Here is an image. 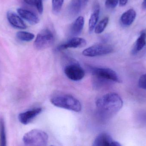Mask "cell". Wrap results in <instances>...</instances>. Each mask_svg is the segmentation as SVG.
Masks as SVG:
<instances>
[{
  "label": "cell",
  "mask_w": 146,
  "mask_h": 146,
  "mask_svg": "<svg viewBox=\"0 0 146 146\" xmlns=\"http://www.w3.org/2000/svg\"><path fill=\"white\" fill-rule=\"evenodd\" d=\"M119 0H106L105 5L106 7L109 9H114L116 7Z\"/></svg>",
  "instance_id": "603a6c76"
},
{
  "label": "cell",
  "mask_w": 146,
  "mask_h": 146,
  "mask_svg": "<svg viewBox=\"0 0 146 146\" xmlns=\"http://www.w3.org/2000/svg\"><path fill=\"white\" fill-rule=\"evenodd\" d=\"M109 19L106 17L101 20L94 28V32L97 34H100L104 31L109 23Z\"/></svg>",
  "instance_id": "ffe728a7"
},
{
  "label": "cell",
  "mask_w": 146,
  "mask_h": 146,
  "mask_svg": "<svg viewBox=\"0 0 146 146\" xmlns=\"http://www.w3.org/2000/svg\"><path fill=\"white\" fill-rule=\"evenodd\" d=\"M53 146V145H51V146Z\"/></svg>",
  "instance_id": "f1b7e54d"
},
{
  "label": "cell",
  "mask_w": 146,
  "mask_h": 146,
  "mask_svg": "<svg viewBox=\"0 0 146 146\" xmlns=\"http://www.w3.org/2000/svg\"><path fill=\"white\" fill-rule=\"evenodd\" d=\"M85 24V19L82 16H79L75 20L72 26L71 31L73 35L78 36L81 34Z\"/></svg>",
  "instance_id": "9a60e30c"
},
{
  "label": "cell",
  "mask_w": 146,
  "mask_h": 146,
  "mask_svg": "<svg viewBox=\"0 0 146 146\" xmlns=\"http://www.w3.org/2000/svg\"><path fill=\"white\" fill-rule=\"evenodd\" d=\"M86 43V41L84 38L75 37L68 40L66 43L60 45L58 49L60 50L71 48H82L85 46Z\"/></svg>",
  "instance_id": "30bf717a"
},
{
  "label": "cell",
  "mask_w": 146,
  "mask_h": 146,
  "mask_svg": "<svg viewBox=\"0 0 146 146\" xmlns=\"http://www.w3.org/2000/svg\"><path fill=\"white\" fill-rule=\"evenodd\" d=\"M96 105L102 114L106 116H111L121 109L123 101L117 94L109 93L98 99Z\"/></svg>",
  "instance_id": "6da1fadb"
},
{
  "label": "cell",
  "mask_w": 146,
  "mask_h": 146,
  "mask_svg": "<svg viewBox=\"0 0 146 146\" xmlns=\"http://www.w3.org/2000/svg\"><path fill=\"white\" fill-rule=\"evenodd\" d=\"M64 0H52V10L55 13H58L61 10Z\"/></svg>",
  "instance_id": "7402d4cb"
},
{
  "label": "cell",
  "mask_w": 146,
  "mask_h": 146,
  "mask_svg": "<svg viewBox=\"0 0 146 146\" xmlns=\"http://www.w3.org/2000/svg\"><path fill=\"white\" fill-rule=\"evenodd\" d=\"M113 50V47L110 44H102L87 48L82 51V54L88 57H95L110 54Z\"/></svg>",
  "instance_id": "8992f818"
},
{
  "label": "cell",
  "mask_w": 146,
  "mask_h": 146,
  "mask_svg": "<svg viewBox=\"0 0 146 146\" xmlns=\"http://www.w3.org/2000/svg\"><path fill=\"white\" fill-rule=\"evenodd\" d=\"M138 84L140 88L146 90V74L141 76L139 79Z\"/></svg>",
  "instance_id": "cb8c5ba5"
},
{
  "label": "cell",
  "mask_w": 146,
  "mask_h": 146,
  "mask_svg": "<svg viewBox=\"0 0 146 146\" xmlns=\"http://www.w3.org/2000/svg\"><path fill=\"white\" fill-rule=\"evenodd\" d=\"M82 6L80 0H71L68 7V12L70 16H76L80 11Z\"/></svg>",
  "instance_id": "2e32d148"
},
{
  "label": "cell",
  "mask_w": 146,
  "mask_h": 146,
  "mask_svg": "<svg viewBox=\"0 0 146 146\" xmlns=\"http://www.w3.org/2000/svg\"><path fill=\"white\" fill-rule=\"evenodd\" d=\"M92 71L94 76L102 81H108L119 83L121 82L118 75L112 69L103 68H94Z\"/></svg>",
  "instance_id": "5b68a950"
},
{
  "label": "cell",
  "mask_w": 146,
  "mask_h": 146,
  "mask_svg": "<svg viewBox=\"0 0 146 146\" xmlns=\"http://www.w3.org/2000/svg\"><path fill=\"white\" fill-rule=\"evenodd\" d=\"M50 102L54 106L69 110L75 112H80L82 106L80 101L73 96L69 95H58L53 97Z\"/></svg>",
  "instance_id": "7a4b0ae2"
},
{
  "label": "cell",
  "mask_w": 146,
  "mask_h": 146,
  "mask_svg": "<svg viewBox=\"0 0 146 146\" xmlns=\"http://www.w3.org/2000/svg\"><path fill=\"white\" fill-rule=\"evenodd\" d=\"M23 1L28 5L35 6L36 8L39 13H42L43 12L42 0H23Z\"/></svg>",
  "instance_id": "44dd1931"
},
{
  "label": "cell",
  "mask_w": 146,
  "mask_h": 146,
  "mask_svg": "<svg viewBox=\"0 0 146 146\" xmlns=\"http://www.w3.org/2000/svg\"><path fill=\"white\" fill-rule=\"evenodd\" d=\"M7 17L9 22L15 28L25 29L27 27L23 20L15 12L10 10L8 11L7 13Z\"/></svg>",
  "instance_id": "9c48e42d"
},
{
  "label": "cell",
  "mask_w": 146,
  "mask_h": 146,
  "mask_svg": "<svg viewBox=\"0 0 146 146\" xmlns=\"http://www.w3.org/2000/svg\"><path fill=\"white\" fill-rule=\"evenodd\" d=\"M16 36L19 40L23 42H30L35 37V35L33 33L25 31L18 32Z\"/></svg>",
  "instance_id": "d6986e66"
},
{
  "label": "cell",
  "mask_w": 146,
  "mask_h": 146,
  "mask_svg": "<svg viewBox=\"0 0 146 146\" xmlns=\"http://www.w3.org/2000/svg\"><path fill=\"white\" fill-rule=\"evenodd\" d=\"M128 1V0H119L120 6L121 7L125 6L127 3Z\"/></svg>",
  "instance_id": "d4e9b609"
},
{
  "label": "cell",
  "mask_w": 146,
  "mask_h": 146,
  "mask_svg": "<svg viewBox=\"0 0 146 146\" xmlns=\"http://www.w3.org/2000/svg\"><path fill=\"white\" fill-rule=\"evenodd\" d=\"M113 142L112 139L108 134L101 133L96 137L92 146H112Z\"/></svg>",
  "instance_id": "7c38bea8"
},
{
  "label": "cell",
  "mask_w": 146,
  "mask_h": 146,
  "mask_svg": "<svg viewBox=\"0 0 146 146\" xmlns=\"http://www.w3.org/2000/svg\"><path fill=\"white\" fill-rule=\"evenodd\" d=\"M112 146H121V145L117 141H113L112 143Z\"/></svg>",
  "instance_id": "4316f807"
},
{
  "label": "cell",
  "mask_w": 146,
  "mask_h": 146,
  "mask_svg": "<svg viewBox=\"0 0 146 146\" xmlns=\"http://www.w3.org/2000/svg\"><path fill=\"white\" fill-rule=\"evenodd\" d=\"M100 13V7L99 4H96L94 7V9L91 14L88 21V29L90 32H92L94 30L95 27L99 18Z\"/></svg>",
  "instance_id": "4fadbf2b"
},
{
  "label": "cell",
  "mask_w": 146,
  "mask_h": 146,
  "mask_svg": "<svg viewBox=\"0 0 146 146\" xmlns=\"http://www.w3.org/2000/svg\"><path fill=\"white\" fill-rule=\"evenodd\" d=\"M42 111V109L41 108L32 109L19 114L18 119L21 123L27 125L31 123Z\"/></svg>",
  "instance_id": "ba28073f"
},
{
  "label": "cell",
  "mask_w": 146,
  "mask_h": 146,
  "mask_svg": "<svg viewBox=\"0 0 146 146\" xmlns=\"http://www.w3.org/2000/svg\"><path fill=\"white\" fill-rule=\"evenodd\" d=\"M146 44V31L141 32L139 37L136 40L135 46L133 50L134 53H137L144 48Z\"/></svg>",
  "instance_id": "e0dca14e"
},
{
  "label": "cell",
  "mask_w": 146,
  "mask_h": 146,
  "mask_svg": "<svg viewBox=\"0 0 146 146\" xmlns=\"http://www.w3.org/2000/svg\"><path fill=\"white\" fill-rule=\"evenodd\" d=\"M20 16L32 25H35L39 22V19L33 12L27 9L19 8L17 9Z\"/></svg>",
  "instance_id": "8fae6325"
},
{
  "label": "cell",
  "mask_w": 146,
  "mask_h": 146,
  "mask_svg": "<svg viewBox=\"0 0 146 146\" xmlns=\"http://www.w3.org/2000/svg\"><path fill=\"white\" fill-rule=\"evenodd\" d=\"M54 41V36L52 32L48 29H44L38 34L34 42V47L38 50L48 48L53 45Z\"/></svg>",
  "instance_id": "277c9868"
},
{
  "label": "cell",
  "mask_w": 146,
  "mask_h": 146,
  "mask_svg": "<svg viewBox=\"0 0 146 146\" xmlns=\"http://www.w3.org/2000/svg\"><path fill=\"white\" fill-rule=\"evenodd\" d=\"M142 6L143 9H146V0H144L142 3Z\"/></svg>",
  "instance_id": "83f0119b"
},
{
  "label": "cell",
  "mask_w": 146,
  "mask_h": 146,
  "mask_svg": "<svg viewBox=\"0 0 146 146\" xmlns=\"http://www.w3.org/2000/svg\"><path fill=\"white\" fill-rule=\"evenodd\" d=\"M64 72L68 78L73 81H79L83 79L85 73L82 68L76 64H71L65 67Z\"/></svg>",
  "instance_id": "52a82bcc"
},
{
  "label": "cell",
  "mask_w": 146,
  "mask_h": 146,
  "mask_svg": "<svg viewBox=\"0 0 146 146\" xmlns=\"http://www.w3.org/2000/svg\"><path fill=\"white\" fill-rule=\"evenodd\" d=\"M136 16V12L133 9H129L122 15L121 21L124 25H130L134 21Z\"/></svg>",
  "instance_id": "5bb4252c"
},
{
  "label": "cell",
  "mask_w": 146,
  "mask_h": 146,
  "mask_svg": "<svg viewBox=\"0 0 146 146\" xmlns=\"http://www.w3.org/2000/svg\"><path fill=\"white\" fill-rule=\"evenodd\" d=\"M48 137L45 132L39 129H33L23 136L24 146H47Z\"/></svg>",
  "instance_id": "3957f363"
},
{
  "label": "cell",
  "mask_w": 146,
  "mask_h": 146,
  "mask_svg": "<svg viewBox=\"0 0 146 146\" xmlns=\"http://www.w3.org/2000/svg\"><path fill=\"white\" fill-rule=\"evenodd\" d=\"M0 146H7L5 122L2 118H0Z\"/></svg>",
  "instance_id": "ac0fdd59"
},
{
  "label": "cell",
  "mask_w": 146,
  "mask_h": 146,
  "mask_svg": "<svg viewBox=\"0 0 146 146\" xmlns=\"http://www.w3.org/2000/svg\"><path fill=\"white\" fill-rule=\"evenodd\" d=\"M80 1H81L82 6H85L86 4L87 3L88 0H80Z\"/></svg>",
  "instance_id": "484cf974"
}]
</instances>
